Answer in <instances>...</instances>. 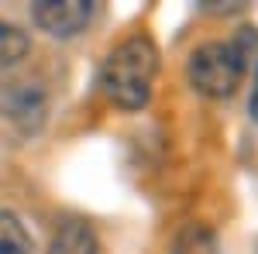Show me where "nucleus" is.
I'll use <instances>...</instances> for the list:
<instances>
[{
  "instance_id": "f257e3e1",
  "label": "nucleus",
  "mask_w": 258,
  "mask_h": 254,
  "mask_svg": "<svg viewBox=\"0 0 258 254\" xmlns=\"http://www.w3.org/2000/svg\"><path fill=\"white\" fill-rule=\"evenodd\" d=\"M159 72V52L152 38H127L107 55L103 72H100V86L110 103H117L124 110H138L152 97V82Z\"/></svg>"
},
{
  "instance_id": "f03ea898",
  "label": "nucleus",
  "mask_w": 258,
  "mask_h": 254,
  "mask_svg": "<svg viewBox=\"0 0 258 254\" xmlns=\"http://www.w3.org/2000/svg\"><path fill=\"white\" fill-rule=\"evenodd\" d=\"M255 28H244L234 41H207L200 45L189 59V82L197 86L203 97H231L238 90L241 76H244V59H248V41Z\"/></svg>"
},
{
  "instance_id": "7ed1b4c3",
  "label": "nucleus",
  "mask_w": 258,
  "mask_h": 254,
  "mask_svg": "<svg viewBox=\"0 0 258 254\" xmlns=\"http://www.w3.org/2000/svg\"><path fill=\"white\" fill-rule=\"evenodd\" d=\"M31 18L41 31L55 35V38H73L83 31L93 18V4L90 0H38L31 7Z\"/></svg>"
},
{
  "instance_id": "20e7f679",
  "label": "nucleus",
  "mask_w": 258,
  "mask_h": 254,
  "mask_svg": "<svg viewBox=\"0 0 258 254\" xmlns=\"http://www.w3.org/2000/svg\"><path fill=\"white\" fill-rule=\"evenodd\" d=\"M48 254H100V244L86 223L73 220V223H62L59 227V234L52 237Z\"/></svg>"
},
{
  "instance_id": "39448f33",
  "label": "nucleus",
  "mask_w": 258,
  "mask_h": 254,
  "mask_svg": "<svg viewBox=\"0 0 258 254\" xmlns=\"http://www.w3.org/2000/svg\"><path fill=\"white\" fill-rule=\"evenodd\" d=\"M0 110L11 117L41 114V93L24 86V82H0Z\"/></svg>"
},
{
  "instance_id": "423d86ee",
  "label": "nucleus",
  "mask_w": 258,
  "mask_h": 254,
  "mask_svg": "<svg viewBox=\"0 0 258 254\" xmlns=\"http://www.w3.org/2000/svg\"><path fill=\"white\" fill-rule=\"evenodd\" d=\"M0 254H31V237L14 213H0Z\"/></svg>"
},
{
  "instance_id": "0eeeda50",
  "label": "nucleus",
  "mask_w": 258,
  "mask_h": 254,
  "mask_svg": "<svg viewBox=\"0 0 258 254\" xmlns=\"http://www.w3.org/2000/svg\"><path fill=\"white\" fill-rule=\"evenodd\" d=\"M24 52H28V35L21 28H14V24L0 21V69L24 59Z\"/></svg>"
},
{
  "instance_id": "6e6552de",
  "label": "nucleus",
  "mask_w": 258,
  "mask_h": 254,
  "mask_svg": "<svg viewBox=\"0 0 258 254\" xmlns=\"http://www.w3.org/2000/svg\"><path fill=\"white\" fill-rule=\"evenodd\" d=\"M214 251H217L214 247V237L207 234L203 227H189L176 244V254H214Z\"/></svg>"
},
{
  "instance_id": "1a4fd4ad",
  "label": "nucleus",
  "mask_w": 258,
  "mask_h": 254,
  "mask_svg": "<svg viewBox=\"0 0 258 254\" xmlns=\"http://www.w3.org/2000/svg\"><path fill=\"white\" fill-rule=\"evenodd\" d=\"M248 110H251V117L258 120V69H255V79H251V100H248Z\"/></svg>"
}]
</instances>
